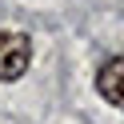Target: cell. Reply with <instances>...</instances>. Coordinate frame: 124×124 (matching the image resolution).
I'll use <instances>...</instances> for the list:
<instances>
[{
    "label": "cell",
    "instance_id": "cell-1",
    "mask_svg": "<svg viewBox=\"0 0 124 124\" xmlns=\"http://www.w3.org/2000/svg\"><path fill=\"white\" fill-rule=\"evenodd\" d=\"M32 64V44L20 32H0V80H20Z\"/></svg>",
    "mask_w": 124,
    "mask_h": 124
},
{
    "label": "cell",
    "instance_id": "cell-2",
    "mask_svg": "<svg viewBox=\"0 0 124 124\" xmlns=\"http://www.w3.org/2000/svg\"><path fill=\"white\" fill-rule=\"evenodd\" d=\"M96 92L108 100V104L124 108V56H108L96 72Z\"/></svg>",
    "mask_w": 124,
    "mask_h": 124
}]
</instances>
